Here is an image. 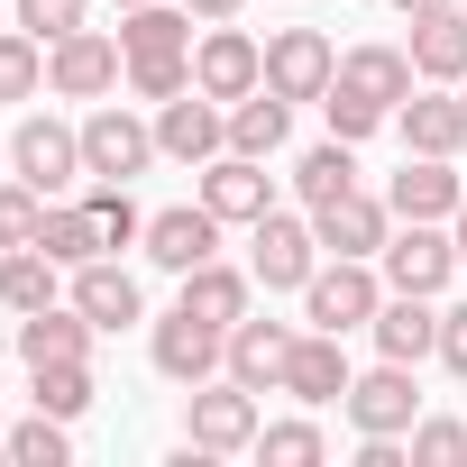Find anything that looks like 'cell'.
<instances>
[{
	"label": "cell",
	"instance_id": "cell-11",
	"mask_svg": "<svg viewBox=\"0 0 467 467\" xmlns=\"http://www.w3.org/2000/svg\"><path fill=\"white\" fill-rule=\"evenodd\" d=\"M220 229H229V220H220L211 202H174V211H147V239H138V248H147V266L192 275V266L220 257Z\"/></svg>",
	"mask_w": 467,
	"mask_h": 467
},
{
	"label": "cell",
	"instance_id": "cell-31",
	"mask_svg": "<svg viewBox=\"0 0 467 467\" xmlns=\"http://www.w3.org/2000/svg\"><path fill=\"white\" fill-rule=\"evenodd\" d=\"M294 192H303V211H321V202H339V192H358V147H348V138H330V147H312V156L294 165Z\"/></svg>",
	"mask_w": 467,
	"mask_h": 467
},
{
	"label": "cell",
	"instance_id": "cell-10",
	"mask_svg": "<svg viewBox=\"0 0 467 467\" xmlns=\"http://www.w3.org/2000/svg\"><path fill=\"white\" fill-rule=\"evenodd\" d=\"M192 83H202L211 101H248V92L266 83V47H257L239 19H211L202 47H192Z\"/></svg>",
	"mask_w": 467,
	"mask_h": 467
},
{
	"label": "cell",
	"instance_id": "cell-21",
	"mask_svg": "<svg viewBox=\"0 0 467 467\" xmlns=\"http://www.w3.org/2000/svg\"><path fill=\"white\" fill-rule=\"evenodd\" d=\"M367 330H376V358H403V367L440 358V303L431 294H385Z\"/></svg>",
	"mask_w": 467,
	"mask_h": 467
},
{
	"label": "cell",
	"instance_id": "cell-18",
	"mask_svg": "<svg viewBox=\"0 0 467 467\" xmlns=\"http://www.w3.org/2000/svg\"><path fill=\"white\" fill-rule=\"evenodd\" d=\"M294 321H239L229 330V358H220V376H239V385H257V394H285V358H294Z\"/></svg>",
	"mask_w": 467,
	"mask_h": 467
},
{
	"label": "cell",
	"instance_id": "cell-8",
	"mask_svg": "<svg viewBox=\"0 0 467 467\" xmlns=\"http://www.w3.org/2000/svg\"><path fill=\"white\" fill-rule=\"evenodd\" d=\"M156 156H165V147H156V119H138L129 101H92V119H83V165H92V174L138 183Z\"/></svg>",
	"mask_w": 467,
	"mask_h": 467
},
{
	"label": "cell",
	"instance_id": "cell-9",
	"mask_svg": "<svg viewBox=\"0 0 467 467\" xmlns=\"http://www.w3.org/2000/svg\"><path fill=\"white\" fill-rule=\"evenodd\" d=\"M147 358H156V376H165V385H211V376H220V358H229V330H211L202 312H183V303H174V312L147 330Z\"/></svg>",
	"mask_w": 467,
	"mask_h": 467
},
{
	"label": "cell",
	"instance_id": "cell-25",
	"mask_svg": "<svg viewBox=\"0 0 467 467\" xmlns=\"http://www.w3.org/2000/svg\"><path fill=\"white\" fill-rule=\"evenodd\" d=\"M248 294H257V275H248V266H220V257L183 275V312H202L211 330H239V321H248Z\"/></svg>",
	"mask_w": 467,
	"mask_h": 467
},
{
	"label": "cell",
	"instance_id": "cell-24",
	"mask_svg": "<svg viewBox=\"0 0 467 467\" xmlns=\"http://www.w3.org/2000/svg\"><path fill=\"white\" fill-rule=\"evenodd\" d=\"M412 74L421 83H467V10L449 0V10L412 19Z\"/></svg>",
	"mask_w": 467,
	"mask_h": 467
},
{
	"label": "cell",
	"instance_id": "cell-30",
	"mask_svg": "<svg viewBox=\"0 0 467 467\" xmlns=\"http://www.w3.org/2000/svg\"><path fill=\"white\" fill-rule=\"evenodd\" d=\"M83 211H92V229H101V257H119V248H138V239H147V211H138V202H129V183H110V174H92Z\"/></svg>",
	"mask_w": 467,
	"mask_h": 467
},
{
	"label": "cell",
	"instance_id": "cell-37",
	"mask_svg": "<svg viewBox=\"0 0 467 467\" xmlns=\"http://www.w3.org/2000/svg\"><path fill=\"white\" fill-rule=\"evenodd\" d=\"M37 47H56V37H74V28H92V0H19V10H10Z\"/></svg>",
	"mask_w": 467,
	"mask_h": 467
},
{
	"label": "cell",
	"instance_id": "cell-15",
	"mask_svg": "<svg viewBox=\"0 0 467 467\" xmlns=\"http://www.w3.org/2000/svg\"><path fill=\"white\" fill-rule=\"evenodd\" d=\"M65 303H74L92 330H129V321H147V285H138L119 257H92V266H74Z\"/></svg>",
	"mask_w": 467,
	"mask_h": 467
},
{
	"label": "cell",
	"instance_id": "cell-47",
	"mask_svg": "<svg viewBox=\"0 0 467 467\" xmlns=\"http://www.w3.org/2000/svg\"><path fill=\"white\" fill-rule=\"evenodd\" d=\"M0 156H10V138H0Z\"/></svg>",
	"mask_w": 467,
	"mask_h": 467
},
{
	"label": "cell",
	"instance_id": "cell-16",
	"mask_svg": "<svg viewBox=\"0 0 467 467\" xmlns=\"http://www.w3.org/2000/svg\"><path fill=\"white\" fill-rule=\"evenodd\" d=\"M330 74H339V56H330L321 28H275V37H266V83H275L285 101H321Z\"/></svg>",
	"mask_w": 467,
	"mask_h": 467
},
{
	"label": "cell",
	"instance_id": "cell-33",
	"mask_svg": "<svg viewBox=\"0 0 467 467\" xmlns=\"http://www.w3.org/2000/svg\"><path fill=\"white\" fill-rule=\"evenodd\" d=\"M47 92V47L28 28H0V101H37Z\"/></svg>",
	"mask_w": 467,
	"mask_h": 467
},
{
	"label": "cell",
	"instance_id": "cell-29",
	"mask_svg": "<svg viewBox=\"0 0 467 467\" xmlns=\"http://www.w3.org/2000/svg\"><path fill=\"white\" fill-rule=\"evenodd\" d=\"M37 248L74 275V266H92L101 257V229H92V211L83 202H47V220H37Z\"/></svg>",
	"mask_w": 467,
	"mask_h": 467
},
{
	"label": "cell",
	"instance_id": "cell-26",
	"mask_svg": "<svg viewBox=\"0 0 467 467\" xmlns=\"http://www.w3.org/2000/svg\"><path fill=\"white\" fill-rule=\"evenodd\" d=\"M119 56H192V10L183 0H147V10H119Z\"/></svg>",
	"mask_w": 467,
	"mask_h": 467
},
{
	"label": "cell",
	"instance_id": "cell-32",
	"mask_svg": "<svg viewBox=\"0 0 467 467\" xmlns=\"http://www.w3.org/2000/svg\"><path fill=\"white\" fill-rule=\"evenodd\" d=\"M92 358H65V367H28V403L37 412H56V421H74V412H92Z\"/></svg>",
	"mask_w": 467,
	"mask_h": 467
},
{
	"label": "cell",
	"instance_id": "cell-22",
	"mask_svg": "<svg viewBox=\"0 0 467 467\" xmlns=\"http://www.w3.org/2000/svg\"><path fill=\"white\" fill-rule=\"evenodd\" d=\"M348 348H339V330H312L303 321V339H294V358H285V394L294 403H339L348 394Z\"/></svg>",
	"mask_w": 467,
	"mask_h": 467
},
{
	"label": "cell",
	"instance_id": "cell-44",
	"mask_svg": "<svg viewBox=\"0 0 467 467\" xmlns=\"http://www.w3.org/2000/svg\"><path fill=\"white\" fill-rule=\"evenodd\" d=\"M394 10H403V19H431V10H449V0H394Z\"/></svg>",
	"mask_w": 467,
	"mask_h": 467
},
{
	"label": "cell",
	"instance_id": "cell-41",
	"mask_svg": "<svg viewBox=\"0 0 467 467\" xmlns=\"http://www.w3.org/2000/svg\"><path fill=\"white\" fill-rule=\"evenodd\" d=\"M440 367L467 385V303H449V312H440Z\"/></svg>",
	"mask_w": 467,
	"mask_h": 467
},
{
	"label": "cell",
	"instance_id": "cell-43",
	"mask_svg": "<svg viewBox=\"0 0 467 467\" xmlns=\"http://www.w3.org/2000/svg\"><path fill=\"white\" fill-rule=\"evenodd\" d=\"M183 10H192V19L211 28V19H239V10H248V0H183Z\"/></svg>",
	"mask_w": 467,
	"mask_h": 467
},
{
	"label": "cell",
	"instance_id": "cell-5",
	"mask_svg": "<svg viewBox=\"0 0 467 467\" xmlns=\"http://www.w3.org/2000/svg\"><path fill=\"white\" fill-rule=\"evenodd\" d=\"M10 174H19V183H37L47 202H56V192H74V183L92 174V165H83V129H65L56 110H28V119L10 129Z\"/></svg>",
	"mask_w": 467,
	"mask_h": 467
},
{
	"label": "cell",
	"instance_id": "cell-1",
	"mask_svg": "<svg viewBox=\"0 0 467 467\" xmlns=\"http://www.w3.org/2000/svg\"><path fill=\"white\" fill-rule=\"evenodd\" d=\"M376 303H385V266H376V257H321L312 285H303V321H312V330H339V339L367 330Z\"/></svg>",
	"mask_w": 467,
	"mask_h": 467
},
{
	"label": "cell",
	"instance_id": "cell-28",
	"mask_svg": "<svg viewBox=\"0 0 467 467\" xmlns=\"http://www.w3.org/2000/svg\"><path fill=\"white\" fill-rule=\"evenodd\" d=\"M0 303H10V312L65 303V266H56L47 248H0Z\"/></svg>",
	"mask_w": 467,
	"mask_h": 467
},
{
	"label": "cell",
	"instance_id": "cell-48",
	"mask_svg": "<svg viewBox=\"0 0 467 467\" xmlns=\"http://www.w3.org/2000/svg\"><path fill=\"white\" fill-rule=\"evenodd\" d=\"M458 10H467V0H458Z\"/></svg>",
	"mask_w": 467,
	"mask_h": 467
},
{
	"label": "cell",
	"instance_id": "cell-35",
	"mask_svg": "<svg viewBox=\"0 0 467 467\" xmlns=\"http://www.w3.org/2000/svg\"><path fill=\"white\" fill-rule=\"evenodd\" d=\"M10 458H19V467H65V458H74V431H65L56 412H28V421L10 431Z\"/></svg>",
	"mask_w": 467,
	"mask_h": 467
},
{
	"label": "cell",
	"instance_id": "cell-36",
	"mask_svg": "<svg viewBox=\"0 0 467 467\" xmlns=\"http://www.w3.org/2000/svg\"><path fill=\"white\" fill-rule=\"evenodd\" d=\"M403 449H412V467H467V421H449V412H421Z\"/></svg>",
	"mask_w": 467,
	"mask_h": 467
},
{
	"label": "cell",
	"instance_id": "cell-45",
	"mask_svg": "<svg viewBox=\"0 0 467 467\" xmlns=\"http://www.w3.org/2000/svg\"><path fill=\"white\" fill-rule=\"evenodd\" d=\"M449 239H458V266H467V202H458V220H449Z\"/></svg>",
	"mask_w": 467,
	"mask_h": 467
},
{
	"label": "cell",
	"instance_id": "cell-6",
	"mask_svg": "<svg viewBox=\"0 0 467 467\" xmlns=\"http://www.w3.org/2000/svg\"><path fill=\"white\" fill-rule=\"evenodd\" d=\"M385 294H449L458 275V239H449V220H394V239H385Z\"/></svg>",
	"mask_w": 467,
	"mask_h": 467
},
{
	"label": "cell",
	"instance_id": "cell-49",
	"mask_svg": "<svg viewBox=\"0 0 467 467\" xmlns=\"http://www.w3.org/2000/svg\"><path fill=\"white\" fill-rule=\"evenodd\" d=\"M458 92H467V83H458Z\"/></svg>",
	"mask_w": 467,
	"mask_h": 467
},
{
	"label": "cell",
	"instance_id": "cell-4",
	"mask_svg": "<svg viewBox=\"0 0 467 467\" xmlns=\"http://www.w3.org/2000/svg\"><path fill=\"white\" fill-rule=\"evenodd\" d=\"M183 440L202 458H229V449H257V385L239 376H211V385H183Z\"/></svg>",
	"mask_w": 467,
	"mask_h": 467
},
{
	"label": "cell",
	"instance_id": "cell-13",
	"mask_svg": "<svg viewBox=\"0 0 467 467\" xmlns=\"http://www.w3.org/2000/svg\"><path fill=\"white\" fill-rule=\"evenodd\" d=\"M312 229H321V257H385V239H394V202L358 183V192L321 202V211H312Z\"/></svg>",
	"mask_w": 467,
	"mask_h": 467
},
{
	"label": "cell",
	"instance_id": "cell-12",
	"mask_svg": "<svg viewBox=\"0 0 467 467\" xmlns=\"http://www.w3.org/2000/svg\"><path fill=\"white\" fill-rule=\"evenodd\" d=\"M156 147H165L174 165H192V174H202V165L229 147V101H211L202 83H192V92H174V101H156Z\"/></svg>",
	"mask_w": 467,
	"mask_h": 467
},
{
	"label": "cell",
	"instance_id": "cell-2",
	"mask_svg": "<svg viewBox=\"0 0 467 467\" xmlns=\"http://www.w3.org/2000/svg\"><path fill=\"white\" fill-rule=\"evenodd\" d=\"M339 412H348V431H358V440H412V421H421V385H412V367H403V358H376L367 376H348Z\"/></svg>",
	"mask_w": 467,
	"mask_h": 467
},
{
	"label": "cell",
	"instance_id": "cell-39",
	"mask_svg": "<svg viewBox=\"0 0 467 467\" xmlns=\"http://www.w3.org/2000/svg\"><path fill=\"white\" fill-rule=\"evenodd\" d=\"M129 92H138V101H174V92H192V56H138V65H129Z\"/></svg>",
	"mask_w": 467,
	"mask_h": 467
},
{
	"label": "cell",
	"instance_id": "cell-27",
	"mask_svg": "<svg viewBox=\"0 0 467 467\" xmlns=\"http://www.w3.org/2000/svg\"><path fill=\"white\" fill-rule=\"evenodd\" d=\"M285 138H294V101L275 83H257L248 101H229V147H239V156H275Z\"/></svg>",
	"mask_w": 467,
	"mask_h": 467
},
{
	"label": "cell",
	"instance_id": "cell-38",
	"mask_svg": "<svg viewBox=\"0 0 467 467\" xmlns=\"http://www.w3.org/2000/svg\"><path fill=\"white\" fill-rule=\"evenodd\" d=\"M37 220H47L37 183H0V248H37Z\"/></svg>",
	"mask_w": 467,
	"mask_h": 467
},
{
	"label": "cell",
	"instance_id": "cell-20",
	"mask_svg": "<svg viewBox=\"0 0 467 467\" xmlns=\"http://www.w3.org/2000/svg\"><path fill=\"white\" fill-rule=\"evenodd\" d=\"M394 129H403L412 156H458V147H467V92H458V83H431V92H412V101L394 110Z\"/></svg>",
	"mask_w": 467,
	"mask_h": 467
},
{
	"label": "cell",
	"instance_id": "cell-34",
	"mask_svg": "<svg viewBox=\"0 0 467 467\" xmlns=\"http://www.w3.org/2000/svg\"><path fill=\"white\" fill-rule=\"evenodd\" d=\"M257 458L266 467H321L330 440H321V421H257Z\"/></svg>",
	"mask_w": 467,
	"mask_h": 467
},
{
	"label": "cell",
	"instance_id": "cell-40",
	"mask_svg": "<svg viewBox=\"0 0 467 467\" xmlns=\"http://www.w3.org/2000/svg\"><path fill=\"white\" fill-rule=\"evenodd\" d=\"M321 119H330V138H348V147L385 129V110H376V101H358V92H339V83L321 92Z\"/></svg>",
	"mask_w": 467,
	"mask_h": 467
},
{
	"label": "cell",
	"instance_id": "cell-19",
	"mask_svg": "<svg viewBox=\"0 0 467 467\" xmlns=\"http://www.w3.org/2000/svg\"><path fill=\"white\" fill-rule=\"evenodd\" d=\"M330 83H339V92H358V101H376V110L394 119V110L412 101V83H421V74H412V47H348Z\"/></svg>",
	"mask_w": 467,
	"mask_h": 467
},
{
	"label": "cell",
	"instance_id": "cell-42",
	"mask_svg": "<svg viewBox=\"0 0 467 467\" xmlns=\"http://www.w3.org/2000/svg\"><path fill=\"white\" fill-rule=\"evenodd\" d=\"M358 467H403V440H358Z\"/></svg>",
	"mask_w": 467,
	"mask_h": 467
},
{
	"label": "cell",
	"instance_id": "cell-14",
	"mask_svg": "<svg viewBox=\"0 0 467 467\" xmlns=\"http://www.w3.org/2000/svg\"><path fill=\"white\" fill-rule=\"evenodd\" d=\"M202 202H211L229 229L266 220V211H275V174H266V156H239V147H220V156L202 165Z\"/></svg>",
	"mask_w": 467,
	"mask_h": 467
},
{
	"label": "cell",
	"instance_id": "cell-7",
	"mask_svg": "<svg viewBox=\"0 0 467 467\" xmlns=\"http://www.w3.org/2000/svg\"><path fill=\"white\" fill-rule=\"evenodd\" d=\"M129 83V56H119V37H101V28H74V37H56L47 47V92L56 101H110Z\"/></svg>",
	"mask_w": 467,
	"mask_h": 467
},
{
	"label": "cell",
	"instance_id": "cell-3",
	"mask_svg": "<svg viewBox=\"0 0 467 467\" xmlns=\"http://www.w3.org/2000/svg\"><path fill=\"white\" fill-rule=\"evenodd\" d=\"M312 266H321L312 211H266V220H248V275H257L266 294H303Z\"/></svg>",
	"mask_w": 467,
	"mask_h": 467
},
{
	"label": "cell",
	"instance_id": "cell-23",
	"mask_svg": "<svg viewBox=\"0 0 467 467\" xmlns=\"http://www.w3.org/2000/svg\"><path fill=\"white\" fill-rule=\"evenodd\" d=\"M92 321L74 312V303H47V312H19V330H10V348L28 358V367H65V358H92Z\"/></svg>",
	"mask_w": 467,
	"mask_h": 467
},
{
	"label": "cell",
	"instance_id": "cell-46",
	"mask_svg": "<svg viewBox=\"0 0 467 467\" xmlns=\"http://www.w3.org/2000/svg\"><path fill=\"white\" fill-rule=\"evenodd\" d=\"M119 10H147V0H119Z\"/></svg>",
	"mask_w": 467,
	"mask_h": 467
},
{
	"label": "cell",
	"instance_id": "cell-17",
	"mask_svg": "<svg viewBox=\"0 0 467 467\" xmlns=\"http://www.w3.org/2000/svg\"><path fill=\"white\" fill-rule=\"evenodd\" d=\"M385 202H394V220H458V202H467L458 156H412L403 147V174L385 183Z\"/></svg>",
	"mask_w": 467,
	"mask_h": 467
}]
</instances>
